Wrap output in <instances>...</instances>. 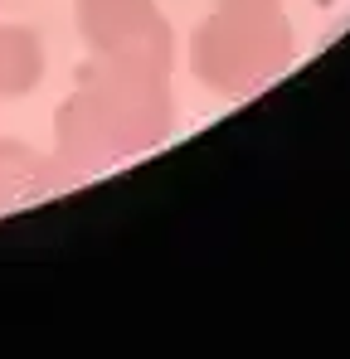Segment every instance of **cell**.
<instances>
[{
	"instance_id": "obj_1",
	"label": "cell",
	"mask_w": 350,
	"mask_h": 359,
	"mask_svg": "<svg viewBox=\"0 0 350 359\" xmlns=\"http://www.w3.org/2000/svg\"><path fill=\"white\" fill-rule=\"evenodd\" d=\"M171 97H166V68L141 59H103L98 73L78 88V97L58 112V141L73 161H117L131 151H146L166 136Z\"/></svg>"
},
{
	"instance_id": "obj_2",
	"label": "cell",
	"mask_w": 350,
	"mask_h": 359,
	"mask_svg": "<svg viewBox=\"0 0 350 359\" xmlns=\"http://www.w3.org/2000/svg\"><path fill=\"white\" fill-rule=\"evenodd\" d=\"M292 59L283 0H214L195 34V73L214 93H253Z\"/></svg>"
},
{
	"instance_id": "obj_3",
	"label": "cell",
	"mask_w": 350,
	"mask_h": 359,
	"mask_svg": "<svg viewBox=\"0 0 350 359\" xmlns=\"http://www.w3.org/2000/svg\"><path fill=\"white\" fill-rule=\"evenodd\" d=\"M78 20L103 59H141L156 68L171 63V29L151 0H78Z\"/></svg>"
},
{
	"instance_id": "obj_4",
	"label": "cell",
	"mask_w": 350,
	"mask_h": 359,
	"mask_svg": "<svg viewBox=\"0 0 350 359\" xmlns=\"http://www.w3.org/2000/svg\"><path fill=\"white\" fill-rule=\"evenodd\" d=\"M39 78V39L30 29H0V93H25Z\"/></svg>"
}]
</instances>
